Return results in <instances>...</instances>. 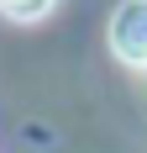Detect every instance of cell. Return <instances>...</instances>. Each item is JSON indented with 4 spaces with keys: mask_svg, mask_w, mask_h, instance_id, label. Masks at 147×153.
<instances>
[{
    "mask_svg": "<svg viewBox=\"0 0 147 153\" xmlns=\"http://www.w3.org/2000/svg\"><path fill=\"white\" fill-rule=\"evenodd\" d=\"M110 53L126 69H147V0H121L110 16Z\"/></svg>",
    "mask_w": 147,
    "mask_h": 153,
    "instance_id": "1",
    "label": "cell"
},
{
    "mask_svg": "<svg viewBox=\"0 0 147 153\" xmlns=\"http://www.w3.org/2000/svg\"><path fill=\"white\" fill-rule=\"evenodd\" d=\"M53 11H58V0H0V16L16 21V27H37V21H47Z\"/></svg>",
    "mask_w": 147,
    "mask_h": 153,
    "instance_id": "2",
    "label": "cell"
}]
</instances>
